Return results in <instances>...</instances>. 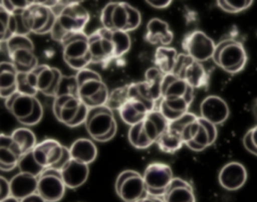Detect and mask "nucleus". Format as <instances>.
<instances>
[{"instance_id":"nucleus-1","label":"nucleus","mask_w":257,"mask_h":202,"mask_svg":"<svg viewBox=\"0 0 257 202\" xmlns=\"http://www.w3.org/2000/svg\"><path fill=\"white\" fill-rule=\"evenodd\" d=\"M75 85L76 95L88 109L105 106L109 91L96 71L88 68L77 71Z\"/></svg>"},{"instance_id":"nucleus-2","label":"nucleus","mask_w":257,"mask_h":202,"mask_svg":"<svg viewBox=\"0 0 257 202\" xmlns=\"http://www.w3.org/2000/svg\"><path fill=\"white\" fill-rule=\"evenodd\" d=\"M88 20L89 14L82 5L61 8L56 15V21L50 35L55 41L61 43L69 34L83 31Z\"/></svg>"},{"instance_id":"nucleus-3","label":"nucleus","mask_w":257,"mask_h":202,"mask_svg":"<svg viewBox=\"0 0 257 202\" xmlns=\"http://www.w3.org/2000/svg\"><path fill=\"white\" fill-rule=\"evenodd\" d=\"M214 62L230 74L240 72L246 65L248 56L243 44L233 38H226L216 44Z\"/></svg>"},{"instance_id":"nucleus-4","label":"nucleus","mask_w":257,"mask_h":202,"mask_svg":"<svg viewBox=\"0 0 257 202\" xmlns=\"http://www.w3.org/2000/svg\"><path fill=\"white\" fill-rule=\"evenodd\" d=\"M84 125L89 136L98 142L111 140L117 131L113 113L106 106L89 108Z\"/></svg>"},{"instance_id":"nucleus-5","label":"nucleus","mask_w":257,"mask_h":202,"mask_svg":"<svg viewBox=\"0 0 257 202\" xmlns=\"http://www.w3.org/2000/svg\"><path fill=\"white\" fill-rule=\"evenodd\" d=\"M5 49L18 72L30 71L38 65L34 45L28 35L10 36L5 41Z\"/></svg>"},{"instance_id":"nucleus-6","label":"nucleus","mask_w":257,"mask_h":202,"mask_svg":"<svg viewBox=\"0 0 257 202\" xmlns=\"http://www.w3.org/2000/svg\"><path fill=\"white\" fill-rule=\"evenodd\" d=\"M184 145L193 151L200 152L214 144L217 139V127L201 117L188 123L182 130Z\"/></svg>"},{"instance_id":"nucleus-7","label":"nucleus","mask_w":257,"mask_h":202,"mask_svg":"<svg viewBox=\"0 0 257 202\" xmlns=\"http://www.w3.org/2000/svg\"><path fill=\"white\" fill-rule=\"evenodd\" d=\"M62 55L66 64L77 71L91 63L88 48V35L83 31L69 34L62 42Z\"/></svg>"},{"instance_id":"nucleus-8","label":"nucleus","mask_w":257,"mask_h":202,"mask_svg":"<svg viewBox=\"0 0 257 202\" xmlns=\"http://www.w3.org/2000/svg\"><path fill=\"white\" fill-rule=\"evenodd\" d=\"M172 73L185 80L194 89L204 88L209 82V75L202 63L186 53H180L178 55Z\"/></svg>"},{"instance_id":"nucleus-9","label":"nucleus","mask_w":257,"mask_h":202,"mask_svg":"<svg viewBox=\"0 0 257 202\" xmlns=\"http://www.w3.org/2000/svg\"><path fill=\"white\" fill-rule=\"evenodd\" d=\"M114 188L124 202H138L148 195L143 175L134 170L120 172L116 177Z\"/></svg>"},{"instance_id":"nucleus-10","label":"nucleus","mask_w":257,"mask_h":202,"mask_svg":"<svg viewBox=\"0 0 257 202\" xmlns=\"http://www.w3.org/2000/svg\"><path fill=\"white\" fill-rule=\"evenodd\" d=\"M143 178L148 195L163 197L174 176L169 165L161 162H154L147 166Z\"/></svg>"},{"instance_id":"nucleus-11","label":"nucleus","mask_w":257,"mask_h":202,"mask_svg":"<svg viewBox=\"0 0 257 202\" xmlns=\"http://www.w3.org/2000/svg\"><path fill=\"white\" fill-rule=\"evenodd\" d=\"M66 186L59 170L54 168L44 169L37 177V193L46 202H58L65 193Z\"/></svg>"},{"instance_id":"nucleus-12","label":"nucleus","mask_w":257,"mask_h":202,"mask_svg":"<svg viewBox=\"0 0 257 202\" xmlns=\"http://www.w3.org/2000/svg\"><path fill=\"white\" fill-rule=\"evenodd\" d=\"M182 47L186 54L199 62H203L213 57L216 44L205 32L194 30L184 37Z\"/></svg>"},{"instance_id":"nucleus-13","label":"nucleus","mask_w":257,"mask_h":202,"mask_svg":"<svg viewBox=\"0 0 257 202\" xmlns=\"http://www.w3.org/2000/svg\"><path fill=\"white\" fill-rule=\"evenodd\" d=\"M88 48L91 63H104L114 58L111 30L100 27L88 35Z\"/></svg>"},{"instance_id":"nucleus-14","label":"nucleus","mask_w":257,"mask_h":202,"mask_svg":"<svg viewBox=\"0 0 257 202\" xmlns=\"http://www.w3.org/2000/svg\"><path fill=\"white\" fill-rule=\"evenodd\" d=\"M63 148L58 141L54 139H45L35 145L32 149V156L34 160L43 169L53 168L60 160Z\"/></svg>"},{"instance_id":"nucleus-15","label":"nucleus","mask_w":257,"mask_h":202,"mask_svg":"<svg viewBox=\"0 0 257 202\" xmlns=\"http://www.w3.org/2000/svg\"><path fill=\"white\" fill-rule=\"evenodd\" d=\"M82 102L78 96L71 93H57L53 100V114L55 118L62 124L69 127L75 119Z\"/></svg>"},{"instance_id":"nucleus-16","label":"nucleus","mask_w":257,"mask_h":202,"mask_svg":"<svg viewBox=\"0 0 257 202\" xmlns=\"http://www.w3.org/2000/svg\"><path fill=\"white\" fill-rule=\"evenodd\" d=\"M37 90L47 96H55L61 83L62 74L56 67L40 64L34 68Z\"/></svg>"},{"instance_id":"nucleus-17","label":"nucleus","mask_w":257,"mask_h":202,"mask_svg":"<svg viewBox=\"0 0 257 202\" xmlns=\"http://www.w3.org/2000/svg\"><path fill=\"white\" fill-rule=\"evenodd\" d=\"M229 114L227 103L218 95H209L200 105V117L215 126L223 124L228 119Z\"/></svg>"},{"instance_id":"nucleus-18","label":"nucleus","mask_w":257,"mask_h":202,"mask_svg":"<svg viewBox=\"0 0 257 202\" xmlns=\"http://www.w3.org/2000/svg\"><path fill=\"white\" fill-rule=\"evenodd\" d=\"M218 180L222 188L228 191L238 190L247 181L246 168L239 162H229L220 170Z\"/></svg>"},{"instance_id":"nucleus-19","label":"nucleus","mask_w":257,"mask_h":202,"mask_svg":"<svg viewBox=\"0 0 257 202\" xmlns=\"http://www.w3.org/2000/svg\"><path fill=\"white\" fill-rule=\"evenodd\" d=\"M59 171L66 188L69 189H76L82 186L89 175L88 165L72 158Z\"/></svg>"},{"instance_id":"nucleus-20","label":"nucleus","mask_w":257,"mask_h":202,"mask_svg":"<svg viewBox=\"0 0 257 202\" xmlns=\"http://www.w3.org/2000/svg\"><path fill=\"white\" fill-rule=\"evenodd\" d=\"M173 31L166 21L160 18H152L147 23L145 39L149 43L158 44L159 46H168L173 41Z\"/></svg>"},{"instance_id":"nucleus-21","label":"nucleus","mask_w":257,"mask_h":202,"mask_svg":"<svg viewBox=\"0 0 257 202\" xmlns=\"http://www.w3.org/2000/svg\"><path fill=\"white\" fill-rule=\"evenodd\" d=\"M162 97H184L192 102L194 88L173 73L165 74L162 82Z\"/></svg>"},{"instance_id":"nucleus-22","label":"nucleus","mask_w":257,"mask_h":202,"mask_svg":"<svg viewBox=\"0 0 257 202\" xmlns=\"http://www.w3.org/2000/svg\"><path fill=\"white\" fill-rule=\"evenodd\" d=\"M52 8L40 4H32L23 10V17L27 28L30 32L41 34L43 28L47 24Z\"/></svg>"},{"instance_id":"nucleus-23","label":"nucleus","mask_w":257,"mask_h":202,"mask_svg":"<svg viewBox=\"0 0 257 202\" xmlns=\"http://www.w3.org/2000/svg\"><path fill=\"white\" fill-rule=\"evenodd\" d=\"M22 156L10 135L0 134V170L9 172L18 165Z\"/></svg>"},{"instance_id":"nucleus-24","label":"nucleus","mask_w":257,"mask_h":202,"mask_svg":"<svg viewBox=\"0 0 257 202\" xmlns=\"http://www.w3.org/2000/svg\"><path fill=\"white\" fill-rule=\"evenodd\" d=\"M35 99V96L16 91L5 99V106L17 121L21 122L32 113Z\"/></svg>"},{"instance_id":"nucleus-25","label":"nucleus","mask_w":257,"mask_h":202,"mask_svg":"<svg viewBox=\"0 0 257 202\" xmlns=\"http://www.w3.org/2000/svg\"><path fill=\"white\" fill-rule=\"evenodd\" d=\"M10 195L21 200L37 192V177L28 173L19 172L10 181Z\"/></svg>"},{"instance_id":"nucleus-26","label":"nucleus","mask_w":257,"mask_h":202,"mask_svg":"<svg viewBox=\"0 0 257 202\" xmlns=\"http://www.w3.org/2000/svg\"><path fill=\"white\" fill-rule=\"evenodd\" d=\"M164 202H195L193 187L181 178H173L163 195Z\"/></svg>"},{"instance_id":"nucleus-27","label":"nucleus","mask_w":257,"mask_h":202,"mask_svg":"<svg viewBox=\"0 0 257 202\" xmlns=\"http://www.w3.org/2000/svg\"><path fill=\"white\" fill-rule=\"evenodd\" d=\"M169 123L166 117L156 109L149 112L142 121L143 129L153 144H155L158 138L168 129Z\"/></svg>"},{"instance_id":"nucleus-28","label":"nucleus","mask_w":257,"mask_h":202,"mask_svg":"<svg viewBox=\"0 0 257 202\" xmlns=\"http://www.w3.org/2000/svg\"><path fill=\"white\" fill-rule=\"evenodd\" d=\"M149 112L151 111L142 102L130 97L118 110V114L122 122L130 126L141 123Z\"/></svg>"},{"instance_id":"nucleus-29","label":"nucleus","mask_w":257,"mask_h":202,"mask_svg":"<svg viewBox=\"0 0 257 202\" xmlns=\"http://www.w3.org/2000/svg\"><path fill=\"white\" fill-rule=\"evenodd\" d=\"M191 103V100L184 97H162L158 110L169 122H172L188 113Z\"/></svg>"},{"instance_id":"nucleus-30","label":"nucleus","mask_w":257,"mask_h":202,"mask_svg":"<svg viewBox=\"0 0 257 202\" xmlns=\"http://www.w3.org/2000/svg\"><path fill=\"white\" fill-rule=\"evenodd\" d=\"M17 74L11 61L0 62V97L6 99L17 91Z\"/></svg>"},{"instance_id":"nucleus-31","label":"nucleus","mask_w":257,"mask_h":202,"mask_svg":"<svg viewBox=\"0 0 257 202\" xmlns=\"http://www.w3.org/2000/svg\"><path fill=\"white\" fill-rule=\"evenodd\" d=\"M71 158L79 162L89 165L97 156V148L95 144L86 138L75 140L69 147Z\"/></svg>"},{"instance_id":"nucleus-32","label":"nucleus","mask_w":257,"mask_h":202,"mask_svg":"<svg viewBox=\"0 0 257 202\" xmlns=\"http://www.w3.org/2000/svg\"><path fill=\"white\" fill-rule=\"evenodd\" d=\"M178 55L179 53L174 47L158 46L154 55L155 66L164 74L172 73Z\"/></svg>"},{"instance_id":"nucleus-33","label":"nucleus","mask_w":257,"mask_h":202,"mask_svg":"<svg viewBox=\"0 0 257 202\" xmlns=\"http://www.w3.org/2000/svg\"><path fill=\"white\" fill-rule=\"evenodd\" d=\"M156 144L162 152L174 154L183 147L184 142L181 134L168 126V129L158 138Z\"/></svg>"},{"instance_id":"nucleus-34","label":"nucleus","mask_w":257,"mask_h":202,"mask_svg":"<svg viewBox=\"0 0 257 202\" xmlns=\"http://www.w3.org/2000/svg\"><path fill=\"white\" fill-rule=\"evenodd\" d=\"M164 73L160 71L156 66L150 67L145 73V83L150 92L152 98L158 102L162 98V82Z\"/></svg>"},{"instance_id":"nucleus-35","label":"nucleus","mask_w":257,"mask_h":202,"mask_svg":"<svg viewBox=\"0 0 257 202\" xmlns=\"http://www.w3.org/2000/svg\"><path fill=\"white\" fill-rule=\"evenodd\" d=\"M10 136L22 155L27 152H30L37 144L36 136L34 135V133L30 129L25 127L15 129Z\"/></svg>"},{"instance_id":"nucleus-36","label":"nucleus","mask_w":257,"mask_h":202,"mask_svg":"<svg viewBox=\"0 0 257 202\" xmlns=\"http://www.w3.org/2000/svg\"><path fill=\"white\" fill-rule=\"evenodd\" d=\"M127 92L130 98H135L142 102L150 111L155 110L156 102L152 98L150 92L148 91L145 81L127 84Z\"/></svg>"},{"instance_id":"nucleus-37","label":"nucleus","mask_w":257,"mask_h":202,"mask_svg":"<svg viewBox=\"0 0 257 202\" xmlns=\"http://www.w3.org/2000/svg\"><path fill=\"white\" fill-rule=\"evenodd\" d=\"M17 91L23 94L35 96L38 92L36 85V75L34 68L26 72H18L17 74Z\"/></svg>"},{"instance_id":"nucleus-38","label":"nucleus","mask_w":257,"mask_h":202,"mask_svg":"<svg viewBox=\"0 0 257 202\" xmlns=\"http://www.w3.org/2000/svg\"><path fill=\"white\" fill-rule=\"evenodd\" d=\"M111 40L114 48V58L123 56L131 48L132 40L128 32L123 30H111Z\"/></svg>"},{"instance_id":"nucleus-39","label":"nucleus","mask_w":257,"mask_h":202,"mask_svg":"<svg viewBox=\"0 0 257 202\" xmlns=\"http://www.w3.org/2000/svg\"><path fill=\"white\" fill-rule=\"evenodd\" d=\"M131 145L137 149H147L153 145V142L148 138L143 129L142 122L131 126L127 134Z\"/></svg>"},{"instance_id":"nucleus-40","label":"nucleus","mask_w":257,"mask_h":202,"mask_svg":"<svg viewBox=\"0 0 257 202\" xmlns=\"http://www.w3.org/2000/svg\"><path fill=\"white\" fill-rule=\"evenodd\" d=\"M125 3L126 2H115L111 15V30L126 31L128 17Z\"/></svg>"},{"instance_id":"nucleus-41","label":"nucleus","mask_w":257,"mask_h":202,"mask_svg":"<svg viewBox=\"0 0 257 202\" xmlns=\"http://www.w3.org/2000/svg\"><path fill=\"white\" fill-rule=\"evenodd\" d=\"M127 98H128V92H127V84H126L110 90L108 93V97L105 106L109 108L111 111H114V110L118 111L120 107L127 100Z\"/></svg>"},{"instance_id":"nucleus-42","label":"nucleus","mask_w":257,"mask_h":202,"mask_svg":"<svg viewBox=\"0 0 257 202\" xmlns=\"http://www.w3.org/2000/svg\"><path fill=\"white\" fill-rule=\"evenodd\" d=\"M32 151V150H31ZM27 152L25 154H23L19 161H18V165L17 167L19 168L20 172H24V173H28L31 174L33 176L38 177L39 174L44 170L40 165L37 164V162L34 160L33 156H32V152Z\"/></svg>"},{"instance_id":"nucleus-43","label":"nucleus","mask_w":257,"mask_h":202,"mask_svg":"<svg viewBox=\"0 0 257 202\" xmlns=\"http://www.w3.org/2000/svg\"><path fill=\"white\" fill-rule=\"evenodd\" d=\"M9 31L11 35H28L30 33L23 17V10H18L11 13L9 20Z\"/></svg>"},{"instance_id":"nucleus-44","label":"nucleus","mask_w":257,"mask_h":202,"mask_svg":"<svg viewBox=\"0 0 257 202\" xmlns=\"http://www.w3.org/2000/svg\"><path fill=\"white\" fill-rule=\"evenodd\" d=\"M253 0H216L217 6L225 12L238 13L246 10L252 4Z\"/></svg>"},{"instance_id":"nucleus-45","label":"nucleus","mask_w":257,"mask_h":202,"mask_svg":"<svg viewBox=\"0 0 257 202\" xmlns=\"http://www.w3.org/2000/svg\"><path fill=\"white\" fill-rule=\"evenodd\" d=\"M11 13L8 12L0 3V43L5 42L11 35L9 31V20Z\"/></svg>"},{"instance_id":"nucleus-46","label":"nucleus","mask_w":257,"mask_h":202,"mask_svg":"<svg viewBox=\"0 0 257 202\" xmlns=\"http://www.w3.org/2000/svg\"><path fill=\"white\" fill-rule=\"evenodd\" d=\"M243 145L249 153L257 156V125L246 132L243 137Z\"/></svg>"},{"instance_id":"nucleus-47","label":"nucleus","mask_w":257,"mask_h":202,"mask_svg":"<svg viewBox=\"0 0 257 202\" xmlns=\"http://www.w3.org/2000/svg\"><path fill=\"white\" fill-rule=\"evenodd\" d=\"M125 7H126V11H127V27H126V32L133 31L135 29H137L141 23H142V15L140 13V11L133 7L132 5H130L128 3H125Z\"/></svg>"},{"instance_id":"nucleus-48","label":"nucleus","mask_w":257,"mask_h":202,"mask_svg":"<svg viewBox=\"0 0 257 202\" xmlns=\"http://www.w3.org/2000/svg\"><path fill=\"white\" fill-rule=\"evenodd\" d=\"M42 117H43V107H42L41 103L36 98L32 113L26 119L22 120L19 123H21L22 125H25V126H34L42 120Z\"/></svg>"},{"instance_id":"nucleus-49","label":"nucleus","mask_w":257,"mask_h":202,"mask_svg":"<svg viewBox=\"0 0 257 202\" xmlns=\"http://www.w3.org/2000/svg\"><path fill=\"white\" fill-rule=\"evenodd\" d=\"M0 3L10 13L18 10H24L31 6L28 0H1Z\"/></svg>"},{"instance_id":"nucleus-50","label":"nucleus","mask_w":257,"mask_h":202,"mask_svg":"<svg viewBox=\"0 0 257 202\" xmlns=\"http://www.w3.org/2000/svg\"><path fill=\"white\" fill-rule=\"evenodd\" d=\"M114 6H115V2H109L101 10L100 23H101L102 27H104L106 29L111 30V15H112Z\"/></svg>"},{"instance_id":"nucleus-51","label":"nucleus","mask_w":257,"mask_h":202,"mask_svg":"<svg viewBox=\"0 0 257 202\" xmlns=\"http://www.w3.org/2000/svg\"><path fill=\"white\" fill-rule=\"evenodd\" d=\"M10 196V185L9 181L4 177L0 176V201Z\"/></svg>"},{"instance_id":"nucleus-52","label":"nucleus","mask_w":257,"mask_h":202,"mask_svg":"<svg viewBox=\"0 0 257 202\" xmlns=\"http://www.w3.org/2000/svg\"><path fill=\"white\" fill-rule=\"evenodd\" d=\"M148 4H150L152 7L157 8V9H163L168 7L172 0H146Z\"/></svg>"},{"instance_id":"nucleus-53","label":"nucleus","mask_w":257,"mask_h":202,"mask_svg":"<svg viewBox=\"0 0 257 202\" xmlns=\"http://www.w3.org/2000/svg\"><path fill=\"white\" fill-rule=\"evenodd\" d=\"M84 0H58L57 6H60L61 8L68 7V6H74V5H81V3Z\"/></svg>"},{"instance_id":"nucleus-54","label":"nucleus","mask_w":257,"mask_h":202,"mask_svg":"<svg viewBox=\"0 0 257 202\" xmlns=\"http://www.w3.org/2000/svg\"><path fill=\"white\" fill-rule=\"evenodd\" d=\"M20 202H46V201L36 192V193H33V194L21 199Z\"/></svg>"},{"instance_id":"nucleus-55","label":"nucleus","mask_w":257,"mask_h":202,"mask_svg":"<svg viewBox=\"0 0 257 202\" xmlns=\"http://www.w3.org/2000/svg\"><path fill=\"white\" fill-rule=\"evenodd\" d=\"M57 3H58V0H35V4H40L48 8H53L57 6Z\"/></svg>"},{"instance_id":"nucleus-56","label":"nucleus","mask_w":257,"mask_h":202,"mask_svg":"<svg viewBox=\"0 0 257 202\" xmlns=\"http://www.w3.org/2000/svg\"><path fill=\"white\" fill-rule=\"evenodd\" d=\"M138 202H164L162 197H156V196H151L147 195L145 198L139 200Z\"/></svg>"},{"instance_id":"nucleus-57","label":"nucleus","mask_w":257,"mask_h":202,"mask_svg":"<svg viewBox=\"0 0 257 202\" xmlns=\"http://www.w3.org/2000/svg\"><path fill=\"white\" fill-rule=\"evenodd\" d=\"M251 111H252V114H253V117H254L255 121L257 122V97H256V98L253 100V103H252Z\"/></svg>"},{"instance_id":"nucleus-58","label":"nucleus","mask_w":257,"mask_h":202,"mask_svg":"<svg viewBox=\"0 0 257 202\" xmlns=\"http://www.w3.org/2000/svg\"><path fill=\"white\" fill-rule=\"evenodd\" d=\"M0 202H20V200L19 199H17V198H15V197H13V196H9V197H7V198H5L4 200H2V201H0Z\"/></svg>"}]
</instances>
